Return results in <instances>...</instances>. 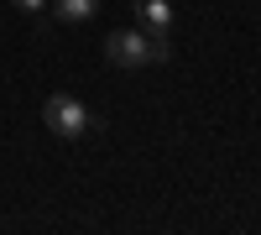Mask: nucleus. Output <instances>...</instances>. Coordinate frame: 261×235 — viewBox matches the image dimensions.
Listing matches in <instances>:
<instances>
[{
	"instance_id": "423d86ee",
	"label": "nucleus",
	"mask_w": 261,
	"mask_h": 235,
	"mask_svg": "<svg viewBox=\"0 0 261 235\" xmlns=\"http://www.w3.org/2000/svg\"><path fill=\"white\" fill-rule=\"evenodd\" d=\"M11 6H16V11H27V16H37L42 6H47V0H11Z\"/></svg>"
},
{
	"instance_id": "7ed1b4c3",
	"label": "nucleus",
	"mask_w": 261,
	"mask_h": 235,
	"mask_svg": "<svg viewBox=\"0 0 261 235\" xmlns=\"http://www.w3.org/2000/svg\"><path fill=\"white\" fill-rule=\"evenodd\" d=\"M136 27L162 37V32L172 27V0H136Z\"/></svg>"
},
{
	"instance_id": "20e7f679",
	"label": "nucleus",
	"mask_w": 261,
	"mask_h": 235,
	"mask_svg": "<svg viewBox=\"0 0 261 235\" xmlns=\"http://www.w3.org/2000/svg\"><path fill=\"white\" fill-rule=\"evenodd\" d=\"M47 6H53V16L63 27H84V21L99 16V0H47Z\"/></svg>"
},
{
	"instance_id": "f257e3e1",
	"label": "nucleus",
	"mask_w": 261,
	"mask_h": 235,
	"mask_svg": "<svg viewBox=\"0 0 261 235\" xmlns=\"http://www.w3.org/2000/svg\"><path fill=\"white\" fill-rule=\"evenodd\" d=\"M105 58H110L120 73H141V68H151V32H141V27L110 32V37H105Z\"/></svg>"
},
{
	"instance_id": "39448f33",
	"label": "nucleus",
	"mask_w": 261,
	"mask_h": 235,
	"mask_svg": "<svg viewBox=\"0 0 261 235\" xmlns=\"http://www.w3.org/2000/svg\"><path fill=\"white\" fill-rule=\"evenodd\" d=\"M167 58H172V47H167L162 37H151V63H167Z\"/></svg>"
},
{
	"instance_id": "f03ea898",
	"label": "nucleus",
	"mask_w": 261,
	"mask_h": 235,
	"mask_svg": "<svg viewBox=\"0 0 261 235\" xmlns=\"http://www.w3.org/2000/svg\"><path fill=\"white\" fill-rule=\"evenodd\" d=\"M89 110H84V105L73 99V94H53L47 105H42V125H47L53 136H63V141H73V136H84L89 131Z\"/></svg>"
}]
</instances>
